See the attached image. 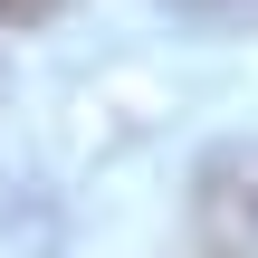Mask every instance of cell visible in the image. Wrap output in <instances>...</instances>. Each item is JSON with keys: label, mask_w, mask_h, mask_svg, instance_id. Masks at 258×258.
Segmentation results:
<instances>
[{"label": "cell", "mask_w": 258, "mask_h": 258, "mask_svg": "<svg viewBox=\"0 0 258 258\" xmlns=\"http://www.w3.org/2000/svg\"><path fill=\"white\" fill-rule=\"evenodd\" d=\"M163 10H182V19H211V29H230V19H258V0H163Z\"/></svg>", "instance_id": "cell-2"}, {"label": "cell", "mask_w": 258, "mask_h": 258, "mask_svg": "<svg viewBox=\"0 0 258 258\" xmlns=\"http://www.w3.org/2000/svg\"><path fill=\"white\" fill-rule=\"evenodd\" d=\"M67 0H0V29H38V19H57Z\"/></svg>", "instance_id": "cell-3"}, {"label": "cell", "mask_w": 258, "mask_h": 258, "mask_svg": "<svg viewBox=\"0 0 258 258\" xmlns=\"http://www.w3.org/2000/svg\"><path fill=\"white\" fill-rule=\"evenodd\" d=\"M191 239L201 258H258V144H211L191 163Z\"/></svg>", "instance_id": "cell-1"}]
</instances>
